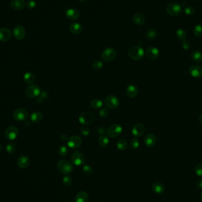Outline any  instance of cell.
I'll list each match as a JSON object with an SVG mask.
<instances>
[{
    "label": "cell",
    "mask_w": 202,
    "mask_h": 202,
    "mask_svg": "<svg viewBox=\"0 0 202 202\" xmlns=\"http://www.w3.org/2000/svg\"><path fill=\"white\" fill-rule=\"evenodd\" d=\"M105 103L108 108L111 109L118 108L120 104L119 99L115 95H109L105 99Z\"/></svg>",
    "instance_id": "obj_6"
},
{
    "label": "cell",
    "mask_w": 202,
    "mask_h": 202,
    "mask_svg": "<svg viewBox=\"0 0 202 202\" xmlns=\"http://www.w3.org/2000/svg\"><path fill=\"white\" fill-rule=\"evenodd\" d=\"M183 11L182 7L178 3L173 2L167 7L166 11L168 14L172 16H177L181 14Z\"/></svg>",
    "instance_id": "obj_4"
},
{
    "label": "cell",
    "mask_w": 202,
    "mask_h": 202,
    "mask_svg": "<svg viewBox=\"0 0 202 202\" xmlns=\"http://www.w3.org/2000/svg\"><path fill=\"white\" fill-rule=\"evenodd\" d=\"M60 139H61L62 141H65L68 140L69 138H68V137H67V135L66 134H62L60 135Z\"/></svg>",
    "instance_id": "obj_50"
},
{
    "label": "cell",
    "mask_w": 202,
    "mask_h": 202,
    "mask_svg": "<svg viewBox=\"0 0 202 202\" xmlns=\"http://www.w3.org/2000/svg\"><path fill=\"white\" fill-rule=\"evenodd\" d=\"M57 168L60 172L64 174H68L73 171V167L72 164L70 161L67 160H60L57 164Z\"/></svg>",
    "instance_id": "obj_2"
},
{
    "label": "cell",
    "mask_w": 202,
    "mask_h": 202,
    "mask_svg": "<svg viewBox=\"0 0 202 202\" xmlns=\"http://www.w3.org/2000/svg\"><path fill=\"white\" fill-rule=\"evenodd\" d=\"M181 47L184 49V50H188L189 49H190V47H191L190 42L186 40H183L181 42Z\"/></svg>",
    "instance_id": "obj_46"
},
{
    "label": "cell",
    "mask_w": 202,
    "mask_h": 202,
    "mask_svg": "<svg viewBox=\"0 0 202 202\" xmlns=\"http://www.w3.org/2000/svg\"><path fill=\"white\" fill-rule=\"evenodd\" d=\"M71 163L75 166H81L85 162V157L84 155L79 151L73 152L71 155Z\"/></svg>",
    "instance_id": "obj_9"
},
{
    "label": "cell",
    "mask_w": 202,
    "mask_h": 202,
    "mask_svg": "<svg viewBox=\"0 0 202 202\" xmlns=\"http://www.w3.org/2000/svg\"><path fill=\"white\" fill-rule=\"evenodd\" d=\"M144 142L145 145L149 148L154 147L156 142H157V138L154 134L149 133L145 135L144 140Z\"/></svg>",
    "instance_id": "obj_18"
},
{
    "label": "cell",
    "mask_w": 202,
    "mask_h": 202,
    "mask_svg": "<svg viewBox=\"0 0 202 202\" xmlns=\"http://www.w3.org/2000/svg\"><path fill=\"white\" fill-rule=\"evenodd\" d=\"M14 36L17 40H22L25 36V30L24 27L21 25H17L13 31Z\"/></svg>",
    "instance_id": "obj_19"
},
{
    "label": "cell",
    "mask_w": 202,
    "mask_h": 202,
    "mask_svg": "<svg viewBox=\"0 0 202 202\" xmlns=\"http://www.w3.org/2000/svg\"><path fill=\"white\" fill-rule=\"evenodd\" d=\"M184 11L186 15L191 16L195 14V9L192 6H187L184 8Z\"/></svg>",
    "instance_id": "obj_43"
},
{
    "label": "cell",
    "mask_w": 202,
    "mask_h": 202,
    "mask_svg": "<svg viewBox=\"0 0 202 202\" xmlns=\"http://www.w3.org/2000/svg\"><path fill=\"white\" fill-rule=\"evenodd\" d=\"M95 120L94 114L90 111H85L79 117V121L82 125H90Z\"/></svg>",
    "instance_id": "obj_3"
},
{
    "label": "cell",
    "mask_w": 202,
    "mask_h": 202,
    "mask_svg": "<svg viewBox=\"0 0 202 202\" xmlns=\"http://www.w3.org/2000/svg\"><path fill=\"white\" fill-rule=\"evenodd\" d=\"M125 94L128 98H134L138 94V88L135 85L131 84L127 86L125 90Z\"/></svg>",
    "instance_id": "obj_16"
},
{
    "label": "cell",
    "mask_w": 202,
    "mask_h": 202,
    "mask_svg": "<svg viewBox=\"0 0 202 202\" xmlns=\"http://www.w3.org/2000/svg\"><path fill=\"white\" fill-rule=\"evenodd\" d=\"M1 145L0 144V151H1Z\"/></svg>",
    "instance_id": "obj_54"
},
{
    "label": "cell",
    "mask_w": 202,
    "mask_h": 202,
    "mask_svg": "<svg viewBox=\"0 0 202 202\" xmlns=\"http://www.w3.org/2000/svg\"><path fill=\"white\" fill-rule=\"evenodd\" d=\"M43 118V114L39 111H35L31 115V120L34 123H39L41 122Z\"/></svg>",
    "instance_id": "obj_28"
},
{
    "label": "cell",
    "mask_w": 202,
    "mask_h": 202,
    "mask_svg": "<svg viewBox=\"0 0 202 202\" xmlns=\"http://www.w3.org/2000/svg\"><path fill=\"white\" fill-rule=\"evenodd\" d=\"M191 58L194 62L199 63L202 62V53L199 50H195L191 53Z\"/></svg>",
    "instance_id": "obj_29"
},
{
    "label": "cell",
    "mask_w": 202,
    "mask_h": 202,
    "mask_svg": "<svg viewBox=\"0 0 202 202\" xmlns=\"http://www.w3.org/2000/svg\"><path fill=\"white\" fill-rule=\"evenodd\" d=\"M47 96H48V93L46 91H43L40 93V94L37 96V102L39 103H43L44 100L47 98Z\"/></svg>",
    "instance_id": "obj_38"
},
{
    "label": "cell",
    "mask_w": 202,
    "mask_h": 202,
    "mask_svg": "<svg viewBox=\"0 0 202 202\" xmlns=\"http://www.w3.org/2000/svg\"><path fill=\"white\" fill-rule=\"evenodd\" d=\"M128 54L131 59L138 61L143 59L144 50L140 46H133L128 50Z\"/></svg>",
    "instance_id": "obj_1"
},
{
    "label": "cell",
    "mask_w": 202,
    "mask_h": 202,
    "mask_svg": "<svg viewBox=\"0 0 202 202\" xmlns=\"http://www.w3.org/2000/svg\"><path fill=\"white\" fill-rule=\"evenodd\" d=\"M103 63L101 60H95L92 63V68L95 71H99L103 67Z\"/></svg>",
    "instance_id": "obj_37"
},
{
    "label": "cell",
    "mask_w": 202,
    "mask_h": 202,
    "mask_svg": "<svg viewBox=\"0 0 202 202\" xmlns=\"http://www.w3.org/2000/svg\"><path fill=\"white\" fill-rule=\"evenodd\" d=\"M117 52L115 50L111 48H106L101 54V57L103 60L107 62H111L115 59Z\"/></svg>",
    "instance_id": "obj_5"
},
{
    "label": "cell",
    "mask_w": 202,
    "mask_h": 202,
    "mask_svg": "<svg viewBox=\"0 0 202 202\" xmlns=\"http://www.w3.org/2000/svg\"><path fill=\"white\" fill-rule=\"evenodd\" d=\"M88 200V195L85 191H81L77 193L75 196L76 202H86Z\"/></svg>",
    "instance_id": "obj_24"
},
{
    "label": "cell",
    "mask_w": 202,
    "mask_h": 202,
    "mask_svg": "<svg viewBox=\"0 0 202 202\" xmlns=\"http://www.w3.org/2000/svg\"><path fill=\"white\" fill-rule=\"evenodd\" d=\"M122 132V127L119 124H113L107 129V134L108 137L112 138L118 137Z\"/></svg>",
    "instance_id": "obj_7"
},
{
    "label": "cell",
    "mask_w": 202,
    "mask_h": 202,
    "mask_svg": "<svg viewBox=\"0 0 202 202\" xmlns=\"http://www.w3.org/2000/svg\"><path fill=\"white\" fill-rule=\"evenodd\" d=\"M107 130L105 128L103 127V126L99 127V128H98V130H97V132H98L99 134H101V135H102V134H105L107 133Z\"/></svg>",
    "instance_id": "obj_49"
},
{
    "label": "cell",
    "mask_w": 202,
    "mask_h": 202,
    "mask_svg": "<svg viewBox=\"0 0 202 202\" xmlns=\"http://www.w3.org/2000/svg\"><path fill=\"white\" fill-rule=\"evenodd\" d=\"M176 36L178 39L183 41L186 39V38L187 37V33L183 29H180L177 30V31H176Z\"/></svg>",
    "instance_id": "obj_33"
},
{
    "label": "cell",
    "mask_w": 202,
    "mask_h": 202,
    "mask_svg": "<svg viewBox=\"0 0 202 202\" xmlns=\"http://www.w3.org/2000/svg\"><path fill=\"white\" fill-rule=\"evenodd\" d=\"M198 121H199V123L202 125V113L199 115V118H198Z\"/></svg>",
    "instance_id": "obj_52"
},
{
    "label": "cell",
    "mask_w": 202,
    "mask_h": 202,
    "mask_svg": "<svg viewBox=\"0 0 202 202\" xmlns=\"http://www.w3.org/2000/svg\"><path fill=\"white\" fill-rule=\"evenodd\" d=\"M40 89L36 85H31L29 86H28L25 90V94L28 98H30L37 97L40 94Z\"/></svg>",
    "instance_id": "obj_8"
},
{
    "label": "cell",
    "mask_w": 202,
    "mask_h": 202,
    "mask_svg": "<svg viewBox=\"0 0 202 202\" xmlns=\"http://www.w3.org/2000/svg\"><path fill=\"white\" fill-rule=\"evenodd\" d=\"M16 149V145L12 143H8L6 147V150L8 153L9 154H13Z\"/></svg>",
    "instance_id": "obj_39"
},
{
    "label": "cell",
    "mask_w": 202,
    "mask_h": 202,
    "mask_svg": "<svg viewBox=\"0 0 202 202\" xmlns=\"http://www.w3.org/2000/svg\"><path fill=\"white\" fill-rule=\"evenodd\" d=\"M66 16L70 20H76L80 17V12L75 8H69L66 12Z\"/></svg>",
    "instance_id": "obj_20"
},
{
    "label": "cell",
    "mask_w": 202,
    "mask_h": 202,
    "mask_svg": "<svg viewBox=\"0 0 202 202\" xmlns=\"http://www.w3.org/2000/svg\"><path fill=\"white\" fill-rule=\"evenodd\" d=\"M12 33L11 30L7 28L0 29V41L2 42H8L11 39Z\"/></svg>",
    "instance_id": "obj_17"
},
{
    "label": "cell",
    "mask_w": 202,
    "mask_h": 202,
    "mask_svg": "<svg viewBox=\"0 0 202 202\" xmlns=\"http://www.w3.org/2000/svg\"><path fill=\"white\" fill-rule=\"evenodd\" d=\"M90 105L94 109H99L103 106V102L100 99L96 98L91 101Z\"/></svg>",
    "instance_id": "obj_31"
},
{
    "label": "cell",
    "mask_w": 202,
    "mask_h": 202,
    "mask_svg": "<svg viewBox=\"0 0 202 202\" xmlns=\"http://www.w3.org/2000/svg\"><path fill=\"white\" fill-rule=\"evenodd\" d=\"M69 30L73 34H79L83 30L82 25L79 23H73L69 26Z\"/></svg>",
    "instance_id": "obj_23"
},
{
    "label": "cell",
    "mask_w": 202,
    "mask_h": 202,
    "mask_svg": "<svg viewBox=\"0 0 202 202\" xmlns=\"http://www.w3.org/2000/svg\"><path fill=\"white\" fill-rule=\"evenodd\" d=\"M27 7L29 10H33L35 8L36 6V2L34 0H29L27 3Z\"/></svg>",
    "instance_id": "obj_48"
},
{
    "label": "cell",
    "mask_w": 202,
    "mask_h": 202,
    "mask_svg": "<svg viewBox=\"0 0 202 202\" xmlns=\"http://www.w3.org/2000/svg\"><path fill=\"white\" fill-rule=\"evenodd\" d=\"M117 147L119 150L124 151L128 147V143L124 139H120L117 143Z\"/></svg>",
    "instance_id": "obj_32"
},
{
    "label": "cell",
    "mask_w": 202,
    "mask_h": 202,
    "mask_svg": "<svg viewBox=\"0 0 202 202\" xmlns=\"http://www.w3.org/2000/svg\"><path fill=\"white\" fill-rule=\"evenodd\" d=\"M200 198H201V200H202V191L201 192V194H200Z\"/></svg>",
    "instance_id": "obj_53"
},
{
    "label": "cell",
    "mask_w": 202,
    "mask_h": 202,
    "mask_svg": "<svg viewBox=\"0 0 202 202\" xmlns=\"http://www.w3.org/2000/svg\"><path fill=\"white\" fill-rule=\"evenodd\" d=\"M134 23L138 25H142L145 22V18L144 16L140 13H137L133 16Z\"/></svg>",
    "instance_id": "obj_25"
},
{
    "label": "cell",
    "mask_w": 202,
    "mask_h": 202,
    "mask_svg": "<svg viewBox=\"0 0 202 202\" xmlns=\"http://www.w3.org/2000/svg\"><path fill=\"white\" fill-rule=\"evenodd\" d=\"M189 73L192 77L199 79L202 77V67L198 65H192L189 69Z\"/></svg>",
    "instance_id": "obj_13"
},
{
    "label": "cell",
    "mask_w": 202,
    "mask_h": 202,
    "mask_svg": "<svg viewBox=\"0 0 202 202\" xmlns=\"http://www.w3.org/2000/svg\"><path fill=\"white\" fill-rule=\"evenodd\" d=\"M195 171L198 176L202 177V164H197L195 168Z\"/></svg>",
    "instance_id": "obj_44"
},
{
    "label": "cell",
    "mask_w": 202,
    "mask_h": 202,
    "mask_svg": "<svg viewBox=\"0 0 202 202\" xmlns=\"http://www.w3.org/2000/svg\"><path fill=\"white\" fill-rule=\"evenodd\" d=\"M140 146V142L137 138L132 139L130 143V147L132 149H137Z\"/></svg>",
    "instance_id": "obj_41"
},
{
    "label": "cell",
    "mask_w": 202,
    "mask_h": 202,
    "mask_svg": "<svg viewBox=\"0 0 202 202\" xmlns=\"http://www.w3.org/2000/svg\"><path fill=\"white\" fill-rule=\"evenodd\" d=\"M193 33L197 37L202 36V22L197 24L193 29Z\"/></svg>",
    "instance_id": "obj_36"
},
{
    "label": "cell",
    "mask_w": 202,
    "mask_h": 202,
    "mask_svg": "<svg viewBox=\"0 0 202 202\" xmlns=\"http://www.w3.org/2000/svg\"><path fill=\"white\" fill-rule=\"evenodd\" d=\"M82 144V140L77 135H74L70 137L67 140V145L71 149H77L79 148Z\"/></svg>",
    "instance_id": "obj_10"
},
{
    "label": "cell",
    "mask_w": 202,
    "mask_h": 202,
    "mask_svg": "<svg viewBox=\"0 0 202 202\" xmlns=\"http://www.w3.org/2000/svg\"><path fill=\"white\" fill-rule=\"evenodd\" d=\"M153 190L154 191L156 194L158 195H161L163 194L165 191V187L163 184L161 183L160 182H155L153 184L152 186Z\"/></svg>",
    "instance_id": "obj_26"
},
{
    "label": "cell",
    "mask_w": 202,
    "mask_h": 202,
    "mask_svg": "<svg viewBox=\"0 0 202 202\" xmlns=\"http://www.w3.org/2000/svg\"><path fill=\"white\" fill-rule=\"evenodd\" d=\"M109 143V138L107 135H106L105 134L101 135L98 140V143L101 147H107Z\"/></svg>",
    "instance_id": "obj_27"
},
{
    "label": "cell",
    "mask_w": 202,
    "mask_h": 202,
    "mask_svg": "<svg viewBox=\"0 0 202 202\" xmlns=\"http://www.w3.org/2000/svg\"><path fill=\"white\" fill-rule=\"evenodd\" d=\"M108 114H109V111L107 108H102L99 111V115L102 118L107 117Z\"/></svg>",
    "instance_id": "obj_47"
},
{
    "label": "cell",
    "mask_w": 202,
    "mask_h": 202,
    "mask_svg": "<svg viewBox=\"0 0 202 202\" xmlns=\"http://www.w3.org/2000/svg\"><path fill=\"white\" fill-rule=\"evenodd\" d=\"M145 54L149 59H157L160 56V51L157 48L155 47H149L147 49L145 52Z\"/></svg>",
    "instance_id": "obj_14"
},
{
    "label": "cell",
    "mask_w": 202,
    "mask_h": 202,
    "mask_svg": "<svg viewBox=\"0 0 202 202\" xmlns=\"http://www.w3.org/2000/svg\"><path fill=\"white\" fill-rule=\"evenodd\" d=\"M18 135V129L14 126L8 127L5 131V137L9 140H14L17 138Z\"/></svg>",
    "instance_id": "obj_12"
},
{
    "label": "cell",
    "mask_w": 202,
    "mask_h": 202,
    "mask_svg": "<svg viewBox=\"0 0 202 202\" xmlns=\"http://www.w3.org/2000/svg\"><path fill=\"white\" fill-rule=\"evenodd\" d=\"M24 81L28 84H30L32 85L33 83L35 82L36 80V77L34 75V74H33L31 72H27L25 73L24 75Z\"/></svg>",
    "instance_id": "obj_30"
},
{
    "label": "cell",
    "mask_w": 202,
    "mask_h": 202,
    "mask_svg": "<svg viewBox=\"0 0 202 202\" xmlns=\"http://www.w3.org/2000/svg\"><path fill=\"white\" fill-rule=\"evenodd\" d=\"M11 7L14 10H22L25 6V2L24 0H12L10 3Z\"/></svg>",
    "instance_id": "obj_22"
},
{
    "label": "cell",
    "mask_w": 202,
    "mask_h": 202,
    "mask_svg": "<svg viewBox=\"0 0 202 202\" xmlns=\"http://www.w3.org/2000/svg\"><path fill=\"white\" fill-rule=\"evenodd\" d=\"M28 112L23 108H18L14 111L13 117L16 121H23L26 120L28 117Z\"/></svg>",
    "instance_id": "obj_11"
},
{
    "label": "cell",
    "mask_w": 202,
    "mask_h": 202,
    "mask_svg": "<svg viewBox=\"0 0 202 202\" xmlns=\"http://www.w3.org/2000/svg\"><path fill=\"white\" fill-rule=\"evenodd\" d=\"M82 172L86 176H90L92 174V168L89 165H85L82 168Z\"/></svg>",
    "instance_id": "obj_40"
},
{
    "label": "cell",
    "mask_w": 202,
    "mask_h": 202,
    "mask_svg": "<svg viewBox=\"0 0 202 202\" xmlns=\"http://www.w3.org/2000/svg\"><path fill=\"white\" fill-rule=\"evenodd\" d=\"M79 1H82H82H86V0H79Z\"/></svg>",
    "instance_id": "obj_55"
},
{
    "label": "cell",
    "mask_w": 202,
    "mask_h": 202,
    "mask_svg": "<svg viewBox=\"0 0 202 202\" xmlns=\"http://www.w3.org/2000/svg\"><path fill=\"white\" fill-rule=\"evenodd\" d=\"M30 164V159L27 155H21L17 160V165L21 168H26Z\"/></svg>",
    "instance_id": "obj_21"
},
{
    "label": "cell",
    "mask_w": 202,
    "mask_h": 202,
    "mask_svg": "<svg viewBox=\"0 0 202 202\" xmlns=\"http://www.w3.org/2000/svg\"><path fill=\"white\" fill-rule=\"evenodd\" d=\"M80 133L84 136H88L90 134V130L89 128L85 126H83L80 128Z\"/></svg>",
    "instance_id": "obj_45"
},
{
    "label": "cell",
    "mask_w": 202,
    "mask_h": 202,
    "mask_svg": "<svg viewBox=\"0 0 202 202\" xmlns=\"http://www.w3.org/2000/svg\"><path fill=\"white\" fill-rule=\"evenodd\" d=\"M62 181H63V183L64 185H65L66 186H69L72 183V178L69 175L66 174L65 176H64V177L63 178Z\"/></svg>",
    "instance_id": "obj_42"
},
{
    "label": "cell",
    "mask_w": 202,
    "mask_h": 202,
    "mask_svg": "<svg viewBox=\"0 0 202 202\" xmlns=\"http://www.w3.org/2000/svg\"><path fill=\"white\" fill-rule=\"evenodd\" d=\"M157 33L154 29H149L146 31L145 33L146 37L150 40H153L155 39L157 37Z\"/></svg>",
    "instance_id": "obj_35"
},
{
    "label": "cell",
    "mask_w": 202,
    "mask_h": 202,
    "mask_svg": "<svg viewBox=\"0 0 202 202\" xmlns=\"http://www.w3.org/2000/svg\"><path fill=\"white\" fill-rule=\"evenodd\" d=\"M197 187L199 189H202V179H200L197 182Z\"/></svg>",
    "instance_id": "obj_51"
},
{
    "label": "cell",
    "mask_w": 202,
    "mask_h": 202,
    "mask_svg": "<svg viewBox=\"0 0 202 202\" xmlns=\"http://www.w3.org/2000/svg\"><path fill=\"white\" fill-rule=\"evenodd\" d=\"M68 149L65 145H61L59 147L57 152L61 157H65L68 153Z\"/></svg>",
    "instance_id": "obj_34"
},
{
    "label": "cell",
    "mask_w": 202,
    "mask_h": 202,
    "mask_svg": "<svg viewBox=\"0 0 202 202\" xmlns=\"http://www.w3.org/2000/svg\"><path fill=\"white\" fill-rule=\"evenodd\" d=\"M145 131V127L144 125L141 123H138L134 125L132 133V134L136 137H139L142 136Z\"/></svg>",
    "instance_id": "obj_15"
}]
</instances>
